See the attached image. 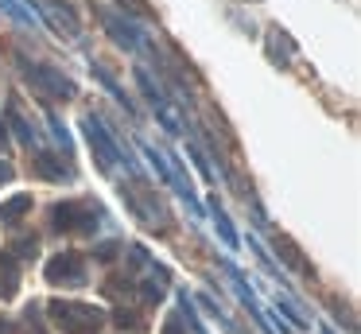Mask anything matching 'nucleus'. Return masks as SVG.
Here are the masks:
<instances>
[{
    "label": "nucleus",
    "instance_id": "obj_1",
    "mask_svg": "<svg viewBox=\"0 0 361 334\" xmlns=\"http://www.w3.org/2000/svg\"><path fill=\"white\" fill-rule=\"evenodd\" d=\"M55 315L66 330H90V326L102 323V311L97 307H82V303H55Z\"/></svg>",
    "mask_w": 361,
    "mask_h": 334
},
{
    "label": "nucleus",
    "instance_id": "obj_2",
    "mask_svg": "<svg viewBox=\"0 0 361 334\" xmlns=\"http://www.w3.org/2000/svg\"><path fill=\"white\" fill-rule=\"evenodd\" d=\"M82 261L74 253H66V256H55V261L47 264V280L51 284H82Z\"/></svg>",
    "mask_w": 361,
    "mask_h": 334
},
{
    "label": "nucleus",
    "instance_id": "obj_3",
    "mask_svg": "<svg viewBox=\"0 0 361 334\" xmlns=\"http://www.w3.org/2000/svg\"><path fill=\"white\" fill-rule=\"evenodd\" d=\"M27 210H32V198H27V194H16V198H8L0 206V222H20Z\"/></svg>",
    "mask_w": 361,
    "mask_h": 334
},
{
    "label": "nucleus",
    "instance_id": "obj_4",
    "mask_svg": "<svg viewBox=\"0 0 361 334\" xmlns=\"http://www.w3.org/2000/svg\"><path fill=\"white\" fill-rule=\"evenodd\" d=\"M16 280H20L16 261H12V256H0V295H12V292H16Z\"/></svg>",
    "mask_w": 361,
    "mask_h": 334
},
{
    "label": "nucleus",
    "instance_id": "obj_5",
    "mask_svg": "<svg viewBox=\"0 0 361 334\" xmlns=\"http://www.w3.org/2000/svg\"><path fill=\"white\" fill-rule=\"evenodd\" d=\"M8 179H12V167L8 163H0V183H8Z\"/></svg>",
    "mask_w": 361,
    "mask_h": 334
}]
</instances>
